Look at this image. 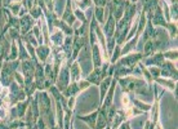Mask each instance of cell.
<instances>
[{"label": "cell", "mask_w": 178, "mask_h": 129, "mask_svg": "<svg viewBox=\"0 0 178 129\" xmlns=\"http://www.w3.org/2000/svg\"><path fill=\"white\" fill-rule=\"evenodd\" d=\"M18 66V62L14 61V62H7V63L3 66V71H1V76H0V81H1L3 85H9L10 80H12V76L13 74L15 72V69Z\"/></svg>", "instance_id": "1"}, {"label": "cell", "mask_w": 178, "mask_h": 129, "mask_svg": "<svg viewBox=\"0 0 178 129\" xmlns=\"http://www.w3.org/2000/svg\"><path fill=\"white\" fill-rule=\"evenodd\" d=\"M129 26H130V19L126 18V17H124L123 19L120 21V23L118 25V31H116L115 38H116V40H118L119 44H121L123 40L125 39V34L128 32Z\"/></svg>", "instance_id": "2"}, {"label": "cell", "mask_w": 178, "mask_h": 129, "mask_svg": "<svg viewBox=\"0 0 178 129\" xmlns=\"http://www.w3.org/2000/svg\"><path fill=\"white\" fill-rule=\"evenodd\" d=\"M25 97H26V93L15 83H10V102L14 103L17 101H22L25 99Z\"/></svg>", "instance_id": "3"}, {"label": "cell", "mask_w": 178, "mask_h": 129, "mask_svg": "<svg viewBox=\"0 0 178 129\" xmlns=\"http://www.w3.org/2000/svg\"><path fill=\"white\" fill-rule=\"evenodd\" d=\"M22 67V72L25 75V77H34L35 74V67H36V62L34 59H25L21 64Z\"/></svg>", "instance_id": "4"}, {"label": "cell", "mask_w": 178, "mask_h": 129, "mask_svg": "<svg viewBox=\"0 0 178 129\" xmlns=\"http://www.w3.org/2000/svg\"><path fill=\"white\" fill-rule=\"evenodd\" d=\"M57 87H58V90H62V92L69 87V70H67L66 67L62 69L61 72H59V77H58V81H57Z\"/></svg>", "instance_id": "5"}, {"label": "cell", "mask_w": 178, "mask_h": 129, "mask_svg": "<svg viewBox=\"0 0 178 129\" xmlns=\"http://www.w3.org/2000/svg\"><path fill=\"white\" fill-rule=\"evenodd\" d=\"M35 77H36V88H39V89H43L44 88V83H45V72H44V69L43 66H40V64H36L35 67Z\"/></svg>", "instance_id": "6"}, {"label": "cell", "mask_w": 178, "mask_h": 129, "mask_svg": "<svg viewBox=\"0 0 178 129\" xmlns=\"http://www.w3.org/2000/svg\"><path fill=\"white\" fill-rule=\"evenodd\" d=\"M141 58H142V54H132V56L120 59L119 63H118V66H134L136 62L138 61V59H141Z\"/></svg>", "instance_id": "7"}, {"label": "cell", "mask_w": 178, "mask_h": 129, "mask_svg": "<svg viewBox=\"0 0 178 129\" xmlns=\"http://www.w3.org/2000/svg\"><path fill=\"white\" fill-rule=\"evenodd\" d=\"M161 67H163L161 70L163 76H173L174 79H177V70L174 69V66L170 62H164Z\"/></svg>", "instance_id": "8"}, {"label": "cell", "mask_w": 178, "mask_h": 129, "mask_svg": "<svg viewBox=\"0 0 178 129\" xmlns=\"http://www.w3.org/2000/svg\"><path fill=\"white\" fill-rule=\"evenodd\" d=\"M32 23H34V21H32V17H31V15H23L22 19L19 21L21 32H22V34H26L28 28H31Z\"/></svg>", "instance_id": "9"}, {"label": "cell", "mask_w": 178, "mask_h": 129, "mask_svg": "<svg viewBox=\"0 0 178 129\" xmlns=\"http://www.w3.org/2000/svg\"><path fill=\"white\" fill-rule=\"evenodd\" d=\"M114 27H115V18H114V15L111 14L110 18H108V21H107V23H106V26H105V32H106V35H107L108 40H112Z\"/></svg>", "instance_id": "10"}, {"label": "cell", "mask_w": 178, "mask_h": 129, "mask_svg": "<svg viewBox=\"0 0 178 129\" xmlns=\"http://www.w3.org/2000/svg\"><path fill=\"white\" fill-rule=\"evenodd\" d=\"M154 23L155 25H161V26H167V23H165V19L163 18V13H161V9H160L159 7H156L155 8V10H154Z\"/></svg>", "instance_id": "11"}, {"label": "cell", "mask_w": 178, "mask_h": 129, "mask_svg": "<svg viewBox=\"0 0 178 129\" xmlns=\"http://www.w3.org/2000/svg\"><path fill=\"white\" fill-rule=\"evenodd\" d=\"M97 116H98V112H94V114H90L89 116H79L80 120L85 121V123L89 124L90 128L94 129L95 128V120H97Z\"/></svg>", "instance_id": "12"}, {"label": "cell", "mask_w": 178, "mask_h": 129, "mask_svg": "<svg viewBox=\"0 0 178 129\" xmlns=\"http://www.w3.org/2000/svg\"><path fill=\"white\" fill-rule=\"evenodd\" d=\"M144 63H147V64H157V66L161 67L163 63H164V56H163L161 53H159V54H156V56H154L152 58L147 59Z\"/></svg>", "instance_id": "13"}, {"label": "cell", "mask_w": 178, "mask_h": 129, "mask_svg": "<svg viewBox=\"0 0 178 129\" xmlns=\"http://www.w3.org/2000/svg\"><path fill=\"white\" fill-rule=\"evenodd\" d=\"M62 18L63 19H66L67 22H69V25H72V22L75 21V17L72 15L71 13V7H70V0L67 1V7H66V10H64V14L62 15Z\"/></svg>", "instance_id": "14"}, {"label": "cell", "mask_w": 178, "mask_h": 129, "mask_svg": "<svg viewBox=\"0 0 178 129\" xmlns=\"http://www.w3.org/2000/svg\"><path fill=\"white\" fill-rule=\"evenodd\" d=\"M79 89H80L79 85L75 84V83H72L71 85H69V87L63 90V93L67 95V97H72V95H75L77 92H79Z\"/></svg>", "instance_id": "15"}, {"label": "cell", "mask_w": 178, "mask_h": 129, "mask_svg": "<svg viewBox=\"0 0 178 129\" xmlns=\"http://www.w3.org/2000/svg\"><path fill=\"white\" fill-rule=\"evenodd\" d=\"M101 79H102V76H101V71L98 69L95 70V71H93L92 74L88 76V81H89V83H94V84H98Z\"/></svg>", "instance_id": "16"}, {"label": "cell", "mask_w": 178, "mask_h": 129, "mask_svg": "<svg viewBox=\"0 0 178 129\" xmlns=\"http://www.w3.org/2000/svg\"><path fill=\"white\" fill-rule=\"evenodd\" d=\"M110 83H111V77H107V79H105L101 83V101H103V98H105V94L107 92V88L110 85Z\"/></svg>", "instance_id": "17"}, {"label": "cell", "mask_w": 178, "mask_h": 129, "mask_svg": "<svg viewBox=\"0 0 178 129\" xmlns=\"http://www.w3.org/2000/svg\"><path fill=\"white\" fill-rule=\"evenodd\" d=\"M155 50H156V48H155L154 41H147L144 44V56H151L155 53Z\"/></svg>", "instance_id": "18"}, {"label": "cell", "mask_w": 178, "mask_h": 129, "mask_svg": "<svg viewBox=\"0 0 178 129\" xmlns=\"http://www.w3.org/2000/svg\"><path fill=\"white\" fill-rule=\"evenodd\" d=\"M93 62H94V66L95 67H99L101 66V58H99V52H98V46L93 45Z\"/></svg>", "instance_id": "19"}, {"label": "cell", "mask_w": 178, "mask_h": 129, "mask_svg": "<svg viewBox=\"0 0 178 129\" xmlns=\"http://www.w3.org/2000/svg\"><path fill=\"white\" fill-rule=\"evenodd\" d=\"M36 53H38V57L41 59V61H45V59H46V57H48L49 49L46 48V46H40V48H38Z\"/></svg>", "instance_id": "20"}, {"label": "cell", "mask_w": 178, "mask_h": 129, "mask_svg": "<svg viewBox=\"0 0 178 129\" xmlns=\"http://www.w3.org/2000/svg\"><path fill=\"white\" fill-rule=\"evenodd\" d=\"M7 46H8V41L4 39V36H0V61H1L3 56L7 53Z\"/></svg>", "instance_id": "21"}, {"label": "cell", "mask_w": 178, "mask_h": 129, "mask_svg": "<svg viewBox=\"0 0 178 129\" xmlns=\"http://www.w3.org/2000/svg\"><path fill=\"white\" fill-rule=\"evenodd\" d=\"M79 75H80V70H79L77 63H72V66H71V79L72 80L79 79Z\"/></svg>", "instance_id": "22"}, {"label": "cell", "mask_w": 178, "mask_h": 129, "mask_svg": "<svg viewBox=\"0 0 178 129\" xmlns=\"http://www.w3.org/2000/svg\"><path fill=\"white\" fill-rule=\"evenodd\" d=\"M27 101L23 103H18L17 107H15V112H17V116H23V114H25V110H26V106H27Z\"/></svg>", "instance_id": "23"}, {"label": "cell", "mask_w": 178, "mask_h": 129, "mask_svg": "<svg viewBox=\"0 0 178 129\" xmlns=\"http://www.w3.org/2000/svg\"><path fill=\"white\" fill-rule=\"evenodd\" d=\"M83 46V40L80 38H76L75 39V41H74V54H72V57H76V54H77V52H79V49Z\"/></svg>", "instance_id": "24"}, {"label": "cell", "mask_w": 178, "mask_h": 129, "mask_svg": "<svg viewBox=\"0 0 178 129\" xmlns=\"http://www.w3.org/2000/svg\"><path fill=\"white\" fill-rule=\"evenodd\" d=\"M71 46H72V44H71V38H67L66 40H64V50H66V53H67V57H70L71 56Z\"/></svg>", "instance_id": "25"}, {"label": "cell", "mask_w": 178, "mask_h": 129, "mask_svg": "<svg viewBox=\"0 0 178 129\" xmlns=\"http://www.w3.org/2000/svg\"><path fill=\"white\" fill-rule=\"evenodd\" d=\"M10 56L8 57V61H13V59H15V57H17V48H15V45L14 44H12V46H10Z\"/></svg>", "instance_id": "26"}, {"label": "cell", "mask_w": 178, "mask_h": 129, "mask_svg": "<svg viewBox=\"0 0 178 129\" xmlns=\"http://www.w3.org/2000/svg\"><path fill=\"white\" fill-rule=\"evenodd\" d=\"M95 17H97V19L101 23L103 22V8L98 7L97 9H95Z\"/></svg>", "instance_id": "27"}, {"label": "cell", "mask_w": 178, "mask_h": 129, "mask_svg": "<svg viewBox=\"0 0 178 129\" xmlns=\"http://www.w3.org/2000/svg\"><path fill=\"white\" fill-rule=\"evenodd\" d=\"M52 40H53L57 45L62 44V32H57L56 35H53V36H52Z\"/></svg>", "instance_id": "28"}, {"label": "cell", "mask_w": 178, "mask_h": 129, "mask_svg": "<svg viewBox=\"0 0 178 129\" xmlns=\"http://www.w3.org/2000/svg\"><path fill=\"white\" fill-rule=\"evenodd\" d=\"M19 56H21V59H27V57H28V54H26V50H25V48H23V45H22V43L19 41Z\"/></svg>", "instance_id": "29"}, {"label": "cell", "mask_w": 178, "mask_h": 129, "mask_svg": "<svg viewBox=\"0 0 178 129\" xmlns=\"http://www.w3.org/2000/svg\"><path fill=\"white\" fill-rule=\"evenodd\" d=\"M26 40H27V44H31V45H36V41H35V39L32 38L31 32H28L27 35H26Z\"/></svg>", "instance_id": "30"}, {"label": "cell", "mask_w": 178, "mask_h": 129, "mask_svg": "<svg viewBox=\"0 0 178 129\" xmlns=\"http://www.w3.org/2000/svg\"><path fill=\"white\" fill-rule=\"evenodd\" d=\"M58 26H59V27H61L62 30H63L66 34H69V35H70V34H72V30H71V28H70V27H67V26L64 25V23L59 22V23H58Z\"/></svg>", "instance_id": "31"}, {"label": "cell", "mask_w": 178, "mask_h": 129, "mask_svg": "<svg viewBox=\"0 0 178 129\" xmlns=\"http://www.w3.org/2000/svg\"><path fill=\"white\" fill-rule=\"evenodd\" d=\"M134 103H136V105H138V107L139 108H142V110H150V106H147V105H144V103H141V102H138V101L137 99H134Z\"/></svg>", "instance_id": "32"}, {"label": "cell", "mask_w": 178, "mask_h": 129, "mask_svg": "<svg viewBox=\"0 0 178 129\" xmlns=\"http://www.w3.org/2000/svg\"><path fill=\"white\" fill-rule=\"evenodd\" d=\"M40 13H41V9H34V10H31V17L38 18L40 15Z\"/></svg>", "instance_id": "33"}, {"label": "cell", "mask_w": 178, "mask_h": 129, "mask_svg": "<svg viewBox=\"0 0 178 129\" xmlns=\"http://www.w3.org/2000/svg\"><path fill=\"white\" fill-rule=\"evenodd\" d=\"M172 15H173V18L177 19V3H174L172 7Z\"/></svg>", "instance_id": "34"}, {"label": "cell", "mask_w": 178, "mask_h": 129, "mask_svg": "<svg viewBox=\"0 0 178 129\" xmlns=\"http://www.w3.org/2000/svg\"><path fill=\"white\" fill-rule=\"evenodd\" d=\"M165 57H169V58H177V52H168V53L163 54Z\"/></svg>", "instance_id": "35"}, {"label": "cell", "mask_w": 178, "mask_h": 129, "mask_svg": "<svg viewBox=\"0 0 178 129\" xmlns=\"http://www.w3.org/2000/svg\"><path fill=\"white\" fill-rule=\"evenodd\" d=\"M151 74H152V76L154 77H157L160 75V71L157 69H151Z\"/></svg>", "instance_id": "36"}, {"label": "cell", "mask_w": 178, "mask_h": 129, "mask_svg": "<svg viewBox=\"0 0 178 129\" xmlns=\"http://www.w3.org/2000/svg\"><path fill=\"white\" fill-rule=\"evenodd\" d=\"M169 28H170V34H172V36H175V32H177V28H175V26L174 25H170Z\"/></svg>", "instance_id": "37"}, {"label": "cell", "mask_w": 178, "mask_h": 129, "mask_svg": "<svg viewBox=\"0 0 178 129\" xmlns=\"http://www.w3.org/2000/svg\"><path fill=\"white\" fill-rule=\"evenodd\" d=\"M76 15H77V17H79V18H80V19H81V21H83V22H84V23H85V17H84V14H83V13H81V12H80V10H76Z\"/></svg>", "instance_id": "38"}, {"label": "cell", "mask_w": 178, "mask_h": 129, "mask_svg": "<svg viewBox=\"0 0 178 129\" xmlns=\"http://www.w3.org/2000/svg\"><path fill=\"white\" fill-rule=\"evenodd\" d=\"M89 5H90V1H89V0H84V3H81V4H80V7H81L83 9H85V8L89 7Z\"/></svg>", "instance_id": "39"}, {"label": "cell", "mask_w": 178, "mask_h": 129, "mask_svg": "<svg viewBox=\"0 0 178 129\" xmlns=\"http://www.w3.org/2000/svg\"><path fill=\"white\" fill-rule=\"evenodd\" d=\"M119 53H120V49H119V46L115 49V54H114V57H112V62L114 61H116V58L119 57Z\"/></svg>", "instance_id": "40"}, {"label": "cell", "mask_w": 178, "mask_h": 129, "mask_svg": "<svg viewBox=\"0 0 178 129\" xmlns=\"http://www.w3.org/2000/svg\"><path fill=\"white\" fill-rule=\"evenodd\" d=\"M94 1H95V4H97L98 7H102V5L106 4V0H94Z\"/></svg>", "instance_id": "41"}, {"label": "cell", "mask_w": 178, "mask_h": 129, "mask_svg": "<svg viewBox=\"0 0 178 129\" xmlns=\"http://www.w3.org/2000/svg\"><path fill=\"white\" fill-rule=\"evenodd\" d=\"M87 87H89V81H81V83H80V87L79 88H81V89H83V88H87Z\"/></svg>", "instance_id": "42"}, {"label": "cell", "mask_w": 178, "mask_h": 129, "mask_svg": "<svg viewBox=\"0 0 178 129\" xmlns=\"http://www.w3.org/2000/svg\"><path fill=\"white\" fill-rule=\"evenodd\" d=\"M144 129H154V125H152L150 121H147V123H146V126H144Z\"/></svg>", "instance_id": "43"}, {"label": "cell", "mask_w": 178, "mask_h": 129, "mask_svg": "<svg viewBox=\"0 0 178 129\" xmlns=\"http://www.w3.org/2000/svg\"><path fill=\"white\" fill-rule=\"evenodd\" d=\"M15 77H17V80H18V83H21V84H23V79L19 76L18 74H15Z\"/></svg>", "instance_id": "44"}, {"label": "cell", "mask_w": 178, "mask_h": 129, "mask_svg": "<svg viewBox=\"0 0 178 129\" xmlns=\"http://www.w3.org/2000/svg\"><path fill=\"white\" fill-rule=\"evenodd\" d=\"M0 129H12L10 126H7L5 124H0Z\"/></svg>", "instance_id": "45"}, {"label": "cell", "mask_w": 178, "mask_h": 129, "mask_svg": "<svg viewBox=\"0 0 178 129\" xmlns=\"http://www.w3.org/2000/svg\"><path fill=\"white\" fill-rule=\"evenodd\" d=\"M121 129H129V125L128 124H124V125L121 126Z\"/></svg>", "instance_id": "46"}, {"label": "cell", "mask_w": 178, "mask_h": 129, "mask_svg": "<svg viewBox=\"0 0 178 129\" xmlns=\"http://www.w3.org/2000/svg\"><path fill=\"white\" fill-rule=\"evenodd\" d=\"M0 105H1V99H0Z\"/></svg>", "instance_id": "47"}, {"label": "cell", "mask_w": 178, "mask_h": 129, "mask_svg": "<svg viewBox=\"0 0 178 129\" xmlns=\"http://www.w3.org/2000/svg\"><path fill=\"white\" fill-rule=\"evenodd\" d=\"M106 129H110V128H106Z\"/></svg>", "instance_id": "48"}]
</instances>
